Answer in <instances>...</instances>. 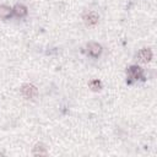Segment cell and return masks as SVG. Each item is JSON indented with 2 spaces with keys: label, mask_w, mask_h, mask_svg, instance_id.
Masks as SVG:
<instances>
[{
  "label": "cell",
  "mask_w": 157,
  "mask_h": 157,
  "mask_svg": "<svg viewBox=\"0 0 157 157\" xmlns=\"http://www.w3.org/2000/svg\"><path fill=\"white\" fill-rule=\"evenodd\" d=\"M128 75L130 76V78L132 80H139L142 78V69L136 66V65H131L128 69Z\"/></svg>",
  "instance_id": "cell-4"
},
{
  "label": "cell",
  "mask_w": 157,
  "mask_h": 157,
  "mask_svg": "<svg viewBox=\"0 0 157 157\" xmlns=\"http://www.w3.org/2000/svg\"><path fill=\"white\" fill-rule=\"evenodd\" d=\"M98 20H99V16L94 11H90L83 15V21L87 26H94L96 23H98Z\"/></svg>",
  "instance_id": "cell-3"
},
{
  "label": "cell",
  "mask_w": 157,
  "mask_h": 157,
  "mask_svg": "<svg viewBox=\"0 0 157 157\" xmlns=\"http://www.w3.org/2000/svg\"><path fill=\"white\" fill-rule=\"evenodd\" d=\"M12 15V9L6 5H0V20H7Z\"/></svg>",
  "instance_id": "cell-6"
},
{
  "label": "cell",
  "mask_w": 157,
  "mask_h": 157,
  "mask_svg": "<svg viewBox=\"0 0 157 157\" xmlns=\"http://www.w3.org/2000/svg\"><path fill=\"white\" fill-rule=\"evenodd\" d=\"M88 86L92 91H99L102 88V82L99 80H92V81H90Z\"/></svg>",
  "instance_id": "cell-9"
},
{
  "label": "cell",
  "mask_w": 157,
  "mask_h": 157,
  "mask_svg": "<svg viewBox=\"0 0 157 157\" xmlns=\"http://www.w3.org/2000/svg\"><path fill=\"white\" fill-rule=\"evenodd\" d=\"M12 11H13V13L17 17H25L27 15V7L25 5H21V4L15 5V7L12 9Z\"/></svg>",
  "instance_id": "cell-7"
},
{
  "label": "cell",
  "mask_w": 157,
  "mask_h": 157,
  "mask_svg": "<svg viewBox=\"0 0 157 157\" xmlns=\"http://www.w3.org/2000/svg\"><path fill=\"white\" fill-rule=\"evenodd\" d=\"M87 53L92 56V58H98L102 53V45L96 43V42H90L87 44Z\"/></svg>",
  "instance_id": "cell-2"
},
{
  "label": "cell",
  "mask_w": 157,
  "mask_h": 157,
  "mask_svg": "<svg viewBox=\"0 0 157 157\" xmlns=\"http://www.w3.org/2000/svg\"><path fill=\"white\" fill-rule=\"evenodd\" d=\"M137 58H139V60L142 61V63H148V61L152 59V52H151V49H148V48H142V49L137 53Z\"/></svg>",
  "instance_id": "cell-5"
},
{
  "label": "cell",
  "mask_w": 157,
  "mask_h": 157,
  "mask_svg": "<svg viewBox=\"0 0 157 157\" xmlns=\"http://www.w3.org/2000/svg\"><path fill=\"white\" fill-rule=\"evenodd\" d=\"M33 155L34 156H42V155H47V147H45V145H43V144H37L36 146H34V148H33Z\"/></svg>",
  "instance_id": "cell-8"
},
{
  "label": "cell",
  "mask_w": 157,
  "mask_h": 157,
  "mask_svg": "<svg viewBox=\"0 0 157 157\" xmlns=\"http://www.w3.org/2000/svg\"><path fill=\"white\" fill-rule=\"evenodd\" d=\"M21 94H22L25 98H27V99H33V98L37 97L38 90H37L36 86H33V85H31V83H25V85H22V87H21Z\"/></svg>",
  "instance_id": "cell-1"
}]
</instances>
